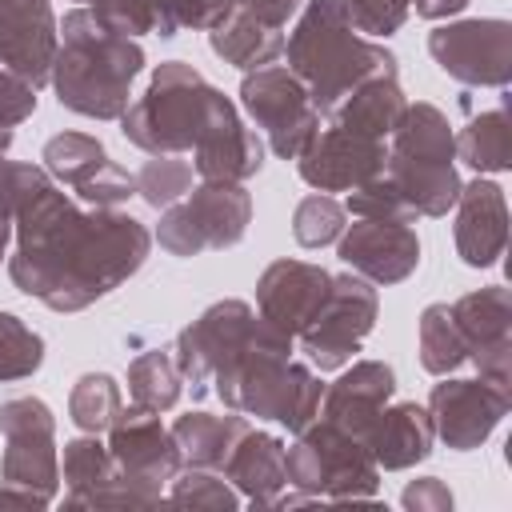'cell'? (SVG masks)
<instances>
[{"mask_svg":"<svg viewBox=\"0 0 512 512\" xmlns=\"http://www.w3.org/2000/svg\"><path fill=\"white\" fill-rule=\"evenodd\" d=\"M12 284L56 312H80L124 284L152 248L140 220L96 208L80 212L64 192L48 188L16 216Z\"/></svg>","mask_w":512,"mask_h":512,"instance_id":"obj_1","label":"cell"},{"mask_svg":"<svg viewBox=\"0 0 512 512\" xmlns=\"http://www.w3.org/2000/svg\"><path fill=\"white\" fill-rule=\"evenodd\" d=\"M120 132L124 140L156 156L192 152L200 180L240 184L264 164V140L244 128L232 100L184 60H168L156 68L148 92L132 108H124Z\"/></svg>","mask_w":512,"mask_h":512,"instance_id":"obj_2","label":"cell"},{"mask_svg":"<svg viewBox=\"0 0 512 512\" xmlns=\"http://www.w3.org/2000/svg\"><path fill=\"white\" fill-rule=\"evenodd\" d=\"M60 36L64 44L52 60V84L60 104L92 120H120L128 108V88L144 68L140 44H132L88 8L68 12Z\"/></svg>","mask_w":512,"mask_h":512,"instance_id":"obj_3","label":"cell"},{"mask_svg":"<svg viewBox=\"0 0 512 512\" xmlns=\"http://www.w3.org/2000/svg\"><path fill=\"white\" fill-rule=\"evenodd\" d=\"M288 72L308 88L320 112H336L364 80L396 76V56L372 40H360L356 28L340 16L336 0H312L284 40Z\"/></svg>","mask_w":512,"mask_h":512,"instance_id":"obj_4","label":"cell"},{"mask_svg":"<svg viewBox=\"0 0 512 512\" xmlns=\"http://www.w3.org/2000/svg\"><path fill=\"white\" fill-rule=\"evenodd\" d=\"M288 484L304 496H332V500H360L376 492V460L360 436L320 420L316 428H300V444L284 452Z\"/></svg>","mask_w":512,"mask_h":512,"instance_id":"obj_5","label":"cell"},{"mask_svg":"<svg viewBox=\"0 0 512 512\" xmlns=\"http://www.w3.org/2000/svg\"><path fill=\"white\" fill-rule=\"evenodd\" d=\"M252 220V196L244 184L204 180L188 200L164 208L156 240L172 256H200L204 248H232Z\"/></svg>","mask_w":512,"mask_h":512,"instance_id":"obj_6","label":"cell"},{"mask_svg":"<svg viewBox=\"0 0 512 512\" xmlns=\"http://www.w3.org/2000/svg\"><path fill=\"white\" fill-rule=\"evenodd\" d=\"M372 324H376L372 284L356 272H344V276H332L324 304L300 332V344L320 372H332L360 352V340L372 332Z\"/></svg>","mask_w":512,"mask_h":512,"instance_id":"obj_7","label":"cell"},{"mask_svg":"<svg viewBox=\"0 0 512 512\" xmlns=\"http://www.w3.org/2000/svg\"><path fill=\"white\" fill-rule=\"evenodd\" d=\"M240 100L264 128L272 152L284 160H300V152L320 132V108L288 68H256L252 76H244Z\"/></svg>","mask_w":512,"mask_h":512,"instance_id":"obj_8","label":"cell"},{"mask_svg":"<svg viewBox=\"0 0 512 512\" xmlns=\"http://www.w3.org/2000/svg\"><path fill=\"white\" fill-rule=\"evenodd\" d=\"M0 432L8 440L4 464H0L4 484L24 488V492H32V496H40L48 504L56 484H60L56 420H52L48 404L36 400V396H16V400L0 404Z\"/></svg>","mask_w":512,"mask_h":512,"instance_id":"obj_9","label":"cell"},{"mask_svg":"<svg viewBox=\"0 0 512 512\" xmlns=\"http://www.w3.org/2000/svg\"><path fill=\"white\" fill-rule=\"evenodd\" d=\"M108 452L116 460V472L120 480L140 492L148 504L160 500V488L176 476L180 468V448H176V436L172 428L160 424L156 412H144V408H120L116 424H112V440H108Z\"/></svg>","mask_w":512,"mask_h":512,"instance_id":"obj_10","label":"cell"},{"mask_svg":"<svg viewBox=\"0 0 512 512\" xmlns=\"http://www.w3.org/2000/svg\"><path fill=\"white\" fill-rule=\"evenodd\" d=\"M436 64L464 84H508L512 68V28L508 20H460L428 36Z\"/></svg>","mask_w":512,"mask_h":512,"instance_id":"obj_11","label":"cell"},{"mask_svg":"<svg viewBox=\"0 0 512 512\" xmlns=\"http://www.w3.org/2000/svg\"><path fill=\"white\" fill-rule=\"evenodd\" d=\"M44 172L68 184L76 196H84L96 208H116L136 192V176H128L96 136L84 132H60L44 144Z\"/></svg>","mask_w":512,"mask_h":512,"instance_id":"obj_12","label":"cell"},{"mask_svg":"<svg viewBox=\"0 0 512 512\" xmlns=\"http://www.w3.org/2000/svg\"><path fill=\"white\" fill-rule=\"evenodd\" d=\"M504 412H508V388H500L484 376L480 380H444L428 396L432 432L456 452L476 448L500 424Z\"/></svg>","mask_w":512,"mask_h":512,"instance_id":"obj_13","label":"cell"},{"mask_svg":"<svg viewBox=\"0 0 512 512\" xmlns=\"http://www.w3.org/2000/svg\"><path fill=\"white\" fill-rule=\"evenodd\" d=\"M340 260L372 284H396L420 264V240L408 220L360 216L340 240Z\"/></svg>","mask_w":512,"mask_h":512,"instance_id":"obj_14","label":"cell"},{"mask_svg":"<svg viewBox=\"0 0 512 512\" xmlns=\"http://www.w3.org/2000/svg\"><path fill=\"white\" fill-rule=\"evenodd\" d=\"M452 316H456V328L464 336L468 360L480 368V376L508 388V348H512V340H508V324H512L508 288L492 284V288L468 292L452 304Z\"/></svg>","mask_w":512,"mask_h":512,"instance_id":"obj_15","label":"cell"},{"mask_svg":"<svg viewBox=\"0 0 512 512\" xmlns=\"http://www.w3.org/2000/svg\"><path fill=\"white\" fill-rule=\"evenodd\" d=\"M384 140H368V136H352L344 128H328L316 132L312 144L300 152V176L304 184L320 188V192H348L368 184L372 176L384 172Z\"/></svg>","mask_w":512,"mask_h":512,"instance_id":"obj_16","label":"cell"},{"mask_svg":"<svg viewBox=\"0 0 512 512\" xmlns=\"http://www.w3.org/2000/svg\"><path fill=\"white\" fill-rule=\"evenodd\" d=\"M56 32L48 0H0V64L32 88L52 80Z\"/></svg>","mask_w":512,"mask_h":512,"instance_id":"obj_17","label":"cell"},{"mask_svg":"<svg viewBox=\"0 0 512 512\" xmlns=\"http://www.w3.org/2000/svg\"><path fill=\"white\" fill-rule=\"evenodd\" d=\"M328 284H332V272H324L320 264H308V260H276V264L264 268V276L256 284L260 316L272 328H280L284 336H300L304 324L324 304Z\"/></svg>","mask_w":512,"mask_h":512,"instance_id":"obj_18","label":"cell"},{"mask_svg":"<svg viewBox=\"0 0 512 512\" xmlns=\"http://www.w3.org/2000/svg\"><path fill=\"white\" fill-rule=\"evenodd\" d=\"M456 204H460V212H456V252L472 268L496 264V256L504 252V240H508V208H504L500 184L472 180L468 188H460Z\"/></svg>","mask_w":512,"mask_h":512,"instance_id":"obj_19","label":"cell"},{"mask_svg":"<svg viewBox=\"0 0 512 512\" xmlns=\"http://www.w3.org/2000/svg\"><path fill=\"white\" fill-rule=\"evenodd\" d=\"M396 392V376L388 364L380 360H360L352 364L324 396V420H332L336 428L352 432L364 440V432L372 428V420L384 412L388 396Z\"/></svg>","mask_w":512,"mask_h":512,"instance_id":"obj_20","label":"cell"},{"mask_svg":"<svg viewBox=\"0 0 512 512\" xmlns=\"http://www.w3.org/2000/svg\"><path fill=\"white\" fill-rule=\"evenodd\" d=\"M64 480H68V504H112V508L148 504L140 492H132L120 480L108 444L88 436L64 444Z\"/></svg>","mask_w":512,"mask_h":512,"instance_id":"obj_21","label":"cell"},{"mask_svg":"<svg viewBox=\"0 0 512 512\" xmlns=\"http://www.w3.org/2000/svg\"><path fill=\"white\" fill-rule=\"evenodd\" d=\"M432 436V416L420 404H384V412L364 432V448L372 452L376 468H408L432 452Z\"/></svg>","mask_w":512,"mask_h":512,"instance_id":"obj_22","label":"cell"},{"mask_svg":"<svg viewBox=\"0 0 512 512\" xmlns=\"http://www.w3.org/2000/svg\"><path fill=\"white\" fill-rule=\"evenodd\" d=\"M224 480H232L252 504H272L276 492L288 484L284 472V444L268 432H244L224 460Z\"/></svg>","mask_w":512,"mask_h":512,"instance_id":"obj_23","label":"cell"},{"mask_svg":"<svg viewBox=\"0 0 512 512\" xmlns=\"http://www.w3.org/2000/svg\"><path fill=\"white\" fill-rule=\"evenodd\" d=\"M208 44L220 60H228L232 68H268L280 52H284V36L280 28H268L260 24L256 16H248L244 8H228L212 32H208Z\"/></svg>","mask_w":512,"mask_h":512,"instance_id":"obj_24","label":"cell"},{"mask_svg":"<svg viewBox=\"0 0 512 512\" xmlns=\"http://www.w3.org/2000/svg\"><path fill=\"white\" fill-rule=\"evenodd\" d=\"M404 92L396 84V76H376V80H364L336 112H332V124L352 132V136H368V140H384L392 136V128L400 124L404 116Z\"/></svg>","mask_w":512,"mask_h":512,"instance_id":"obj_25","label":"cell"},{"mask_svg":"<svg viewBox=\"0 0 512 512\" xmlns=\"http://www.w3.org/2000/svg\"><path fill=\"white\" fill-rule=\"evenodd\" d=\"M244 432H248L244 416H212V412H188L172 424L180 456L192 460L196 468H224V460L232 456Z\"/></svg>","mask_w":512,"mask_h":512,"instance_id":"obj_26","label":"cell"},{"mask_svg":"<svg viewBox=\"0 0 512 512\" xmlns=\"http://www.w3.org/2000/svg\"><path fill=\"white\" fill-rule=\"evenodd\" d=\"M180 384H184V376L176 368L172 344L168 348H148L128 364V392H132V404L144 408V412L172 408L180 400Z\"/></svg>","mask_w":512,"mask_h":512,"instance_id":"obj_27","label":"cell"},{"mask_svg":"<svg viewBox=\"0 0 512 512\" xmlns=\"http://www.w3.org/2000/svg\"><path fill=\"white\" fill-rule=\"evenodd\" d=\"M80 4H92V12L124 36H140V32L176 36L180 28L176 0H80Z\"/></svg>","mask_w":512,"mask_h":512,"instance_id":"obj_28","label":"cell"},{"mask_svg":"<svg viewBox=\"0 0 512 512\" xmlns=\"http://www.w3.org/2000/svg\"><path fill=\"white\" fill-rule=\"evenodd\" d=\"M464 360H468V348H464V336L456 328L452 304H428L420 316V364L432 376H448Z\"/></svg>","mask_w":512,"mask_h":512,"instance_id":"obj_29","label":"cell"},{"mask_svg":"<svg viewBox=\"0 0 512 512\" xmlns=\"http://www.w3.org/2000/svg\"><path fill=\"white\" fill-rule=\"evenodd\" d=\"M456 152H460L464 164H472L476 172H504V168H508V156H512V136H508V116H504V108L476 116V120L460 132Z\"/></svg>","mask_w":512,"mask_h":512,"instance_id":"obj_30","label":"cell"},{"mask_svg":"<svg viewBox=\"0 0 512 512\" xmlns=\"http://www.w3.org/2000/svg\"><path fill=\"white\" fill-rule=\"evenodd\" d=\"M120 384L108 372H84L68 396V416L84 432H104L120 416Z\"/></svg>","mask_w":512,"mask_h":512,"instance_id":"obj_31","label":"cell"},{"mask_svg":"<svg viewBox=\"0 0 512 512\" xmlns=\"http://www.w3.org/2000/svg\"><path fill=\"white\" fill-rule=\"evenodd\" d=\"M44 340L12 312H0V380H24L40 368Z\"/></svg>","mask_w":512,"mask_h":512,"instance_id":"obj_32","label":"cell"},{"mask_svg":"<svg viewBox=\"0 0 512 512\" xmlns=\"http://www.w3.org/2000/svg\"><path fill=\"white\" fill-rule=\"evenodd\" d=\"M188 188H192V164L176 156H156L136 172V192L152 208H172L176 200L188 196Z\"/></svg>","mask_w":512,"mask_h":512,"instance_id":"obj_33","label":"cell"},{"mask_svg":"<svg viewBox=\"0 0 512 512\" xmlns=\"http://www.w3.org/2000/svg\"><path fill=\"white\" fill-rule=\"evenodd\" d=\"M340 232H344V208H340L332 196L312 192V196H304V200L296 204V212H292V236H296V244H304V248H324V244H332Z\"/></svg>","mask_w":512,"mask_h":512,"instance_id":"obj_34","label":"cell"},{"mask_svg":"<svg viewBox=\"0 0 512 512\" xmlns=\"http://www.w3.org/2000/svg\"><path fill=\"white\" fill-rule=\"evenodd\" d=\"M52 188V176L36 164H16L0 156V216L16 220L36 196H44Z\"/></svg>","mask_w":512,"mask_h":512,"instance_id":"obj_35","label":"cell"},{"mask_svg":"<svg viewBox=\"0 0 512 512\" xmlns=\"http://www.w3.org/2000/svg\"><path fill=\"white\" fill-rule=\"evenodd\" d=\"M336 8L356 32L368 36H392L408 16L404 0H336Z\"/></svg>","mask_w":512,"mask_h":512,"instance_id":"obj_36","label":"cell"},{"mask_svg":"<svg viewBox=\"0 0 512 512\" xmlns=\"http://www.w3.org/2000/svg\"><path fill=\"white\" fill-rule=\"evenodd\" d=\"M32 112H36V88L28 80H20L16 72L0 68V156L8 152L16 124L28 120Z\"/></svg>","mask_w":512,"mask_h":512,"instance_id":"obj_37","label":"cell"},{"mask_svg":"<svg viewBox=\"0 0 512 512\" xmlns=\"http://www.w3.org/2000/svg\"><path fill=\"white\" fill-rule=\"evenodd\" d=\"M172 504H208V508H236V496H232V488L220 480V476H212V472H188V476H172Z\"/></svg>","mask_w":512,"mask_h":512,"instance_id":"obj_38","label":"cell"},{"mask_svg":"<svg viewBox=\"0 0 512 512\" xmlns=\"http://www.w3.org/2000/svg\"><path fill=\"white\" fill-rule=\"evenodd\" d=\"M236 0H176V12H180V28L192 24V28H212Z\"/></svg>","mask_w":512,"mask_h":512,"instance_id":"obj_39","label":"cell"},{"mask_svg":"<svg viewBox=\"0 0 512 512\" xmlns=\"http://www.w3.org/2000/svg\"><path fill=\"white\" fill-rule=\"evenodd\" d=\"M232 8H244L248 16H256V20L268 24V28H284L288 16L300 8V0H236Z\"/></svg>","mask_w":512,"mask_h":512,"instance_id":"obj_40","label":"cell"},{"mask_svg":"<svg viewBox=\"0 0 512 512\" xmlns=\"http://www.w3.org/2000/svg\"><path fill=\"white\" fill-rule=\"evenodd\" d=\"M404 504L408 508H452V496H448V488L436 480V476H424V480H416L408 492H404Z\"/></svg>","mask_w":512,"mask_h":512,"instance_id":"obj_41","label":"cell"},{"mask_svg":"<svg viewBox=\"0 0 512 512\" xmlns=\"http://www.w3.org/2000/svg\"><path fill=\"white\" fill-rule=\"evenodd\" d=\"M404 4H416L420 16H452V12H460L468 0H404Z\"/></svg>","mask_w":512,"mask_h":512,"instance_id":"obj_42","label":"cell"},{"mask_svg":"<svg viewBox=\"0 0 512 512\" xmlns=\"http://www.w3.org/2000/svg\"><path fill=\"white\" fill-rule=\"evenodd\" d=\"M8 236H12V220L0 216V260H4V244H8Z\"/></svg>","mask_w":512,"mask_h":512,"instance_id":"obj_43","label":"cell"}]
</instances>
